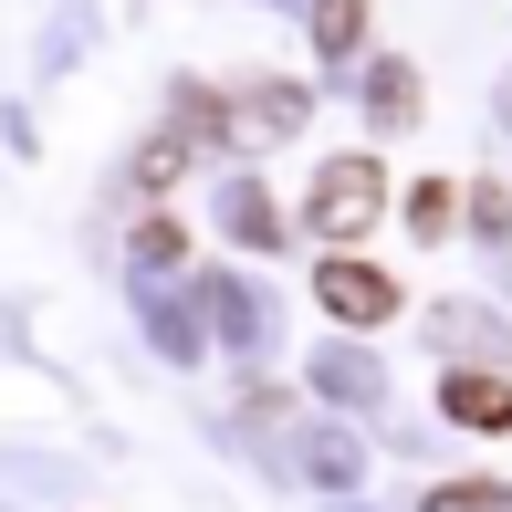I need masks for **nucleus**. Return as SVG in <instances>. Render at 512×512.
I'll use <instances>...</instances> for the list:
<instances>
[{"mask_svg":"<svg viewBox=\"0 0 512 512\" xmlns=\"http://www.w3.org/2000/svg\"><path fill=\"white\" fill-rule=\"evenodd\" d=\"M377 209H387V168H377V157H335V168L314 178V230H335V241L366 230Z\"/></svg>","mask_w":512,"mask_h":512,"instance_id":"1","label":"nucleus"},{"mask_svg":"<svg viewBox=\"0 0 512 512\" xmlns=\"http://www.w3.org/2000/svg\"><path fill=\"white\" fill-rule=\"evenodd\" d=\"M324 304H335L345 324H377L387 304H398V283H387V272H366V262H324Z\"/></svg>","mask_w":512,"mask_h":512,"instance_id":"2","label":"nucleus"},{"mask_svg":"<svg viewBox=\"0 0 512 512\" xmlns=\"http://www.w3.org/2000/svg\"><path fill=\"white\" fill-rule=\"evenodd\" d=\"M439 408L460 429H512V387L502 377H439Z\"/></svg>","mask_w":512,"mask_h":512,"instance_id":"3","label":"nucleus"},{"mask_svg":"<svg viewBox=\"0 0 512 512\" xmlns=\"http://www.w3.org/2000/svg\"><path fill=\"white\" fill-rule=\"evenodd\" d=\"M314 42L324 53H356L366 42V0H314Z\"/></svg>","mask_w":512,"mask_h":512,"instance_id":"4","label":"nucleus"},{"mask_svg":"<svg viewBox=\"0 0 512 512\" xmlns=\"http://www.w3.org/2000/svg\"><path fill=\"white\" fill-rule=\"evenodd\" d=\"M251 126H272V136H293V126H304V95H293V84H251Z\"/></svg>","mask_w":512,"mask_h":512,"instance_id":"5","label":"nucleus"},{"mask_svg":"<svg viewBox=\"0 0 512 512\" xmlns=\"http://www.w3.org/2000/svg\"><path fill=\"white\" fill-rule=\"evenodd\" d=\"M429 512H512L502 481H450V492H429Z\"/></svg>","mask_w":512,"mask_h":512,"instance_id":"6","label":"nucleus"},{"mask_svg":"<svg viewBox=\"0 0 512 512\" xmlns=\"http://www.w3.org/2000/svg\"><path fill=\"white\" fill-rule=\"evenodd\" d=\"M418 105V74L408 63H377V115H408Z\"/></svg>","mask_w":512,"mask_h":512,"instance_id":"7","label":"nucleus"},{"mask_svg":"<svg viewBox=\"0 0 512 512\" xmlns=\"http://www.w3.org/2000/svg\"><path fill=\"white\" fill-rule=\"evenodd\" d=\"M168 178H178V136H157V147L136 157V189H168Z\"/></svg>","mask_w":512,"mask_h":512,"instance_id":"8","label":"nucleus"}]
</instances>
